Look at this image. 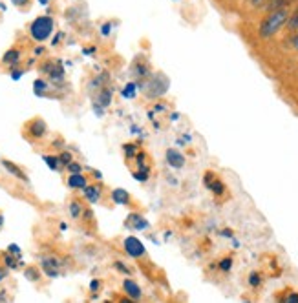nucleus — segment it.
I'll return each instance as SVG.
<instances>
[{
    "label": "nucleus",
    "instance_id": "obj_1",
    "mask_svg": "<svg viewBox=\"0 0 298 303\" xmlns=\"http://www.w3.org/2000/svg\"><path fill=\"white\" fill-rule=\"evenodd\" d=\"M287 18H289V13H287V9H276V11H271L260 24V29H258L260 37L262 38L273 37L278 29L282 28V26H286Z\"/></svg>",
    "mask_w": 298,
    "mask_h": 303
},
{
    "label": "nucleus",
    "instance_id": "obj_2",
    "mask_svg": "<svg viewBox=\"0 0 298 303\" xmlns=\"http://www.w3.org/2000/svg\"><path fill=\"white\" fill-rule=\"evenodd\" d=\"M53 31V18L50 17H38L31 22L30 26V35L33 41L37 42H44Z\"/></svg>",
    "mask_w": 298,
    "mask_h": 303
},
{
    "label": "nucleus",
    "instance_id": "obj_3",
    "mask_svg": "<svg viewBox=\"0 0 298 303\" xmlns=\"http://www.w3.org/2000/svg\"><path fill=\"white\" fill-rule=\"evenodd\" d=\"M125 250H126V254H128V256H132V257H141V256H145V254H147L143 243H141V241H139L137 237H134V236L126 237V239H125Z\"/></svg>",
    "mask_w": 298,
    "mask_h": 303
},
{
    "label": "nucleus",
    "instance_id": "obj_4",
    "mask_svg": "<svg viewBox=\"0 0 298 303\" xmlns=\"http://www.w3.org/2000/svg\"><path fill=\"white\" fill-rule=\"evenodd\" d=\"M168 88V80L165 79L163 75H160L157 79L150 80V86H148V97H160L167 92Z\"/></svg>",
    "mask_w": 298,
    "mask_h": 303
},
{
    "label": "nucleus",
    "instance_id": "obj_5",
    "mask_svg": "<svg viewBox=\"0 0 298 303\" xmlns=\"http://www.w3.org/2000/svg\"><path fill=\"white\" fill-rule=\"evenodd\" d=\"M203 181H205V185L210 188V190L214 192L216 195L223 194V185H222V181H220V179L216 177L214 174H210V172H207L205 177H203Z\"/></svg>",
    "mask_w": 298,
    "mask_h": 303
},
{
    "label": "nucleus",
    "instance_id": "obj_6",
    "mask_svg": "<svg viewBox=\"0 0 298 303\" xmlns=\"http://www.w3.org/2000/svg\"><path fill=\"white\" fill-rule=\"evenodd\" d=\"M123 289H125V292L128 294V298H132L134 301L141 298V289H139L137 283L132 281V279H125V281H123Z\"/></svg>",
    "mask_w": 298,
    "mask_h": 303
},
{
    "label": "nucleus",
    "instance_id": "obj_7",
    "mask_svg": "<svg viewBox=\"0 0 298 303\" xmlns=\"http://www.w3.org/2000/svg\"><path fill=\"white\" fill-rule=\"evenodd\" d=\"M30 133L33 135L35 139H41L44 137V133H46V123L42 119H35L30 123Z\"/></svg>",
    "mask_w": 298,
    "mask_h": 303
},
{
    "label": "nucleus",
    "instance_id": "obj_8",
    "mask_svg": "<svg viewBox=\"0 0 298 303\" xmlns=\"http://www.w3.org/2000/svg\"><path fill=\"white\" fill-rule=\"evenodd\" d=\"M2 165H4V168L9 172V174H13L15 177L21 179V181H24V183H28V181H30V179H28V175H26L24 172H22L21 168L15 165V163H11V161H8V159H4V161H2Z\"/></svg>",
    "mask_w": 298,
    "mask_h": 303
},
{
    "label": "nucleus",
    "instance_id": "obj_9",
    "mask_svg": "<svg viewBox=\"0 0 298 303\" xmlns=\"http://www.w3.org/2000/svg\"><path fill=\"white\" fill-rule=\"evenodd\" d=\"M167 161L170 166L174 168H181V166L185 165V157L177 152V150H167Z\"/></svg>",
    "mask_w": 298,
    "mask_h": 303
},
{
    "label": "nucleus",
    "instance_id": "obj_10",
    "mask_svg": "<svg viewBox=\"0 0 298 303\" xmlns=\"http://www.w3.org/2000/svg\"><path fill=\"white\" fill-rule=\"evenodd\" d=\"M44 71H48L51 79H55V80H61L64 77L63 66L57 64V63H48V66H44Z\"/></svg>",
    "mask_w": 298,
    "mask_h": 303
},
{
    "label": "nucleus",
    "instance_id": "obj_11",
    "mask_svg": "<svg viewBox=\"0 0 298 303\" xmlns=\"http://www.w3.org/2000/svg\"><path fill=\"white\" fill-rule=\"evenodd\" d=\"M296 0H269L267 2V9L269 13L276 11V9H286L287 6H293Z\"/></svg>",
    "mask_w": 298,
    "mask_h": 303
},
{
    "label": "nucleus",
    "instance_id": "obj_12",
    "mask_svg": "<svg viewBox=\"0 0 298 303\" xmlns=\"http://www.w3.org/2000/svg\"><path fill=\"white\" fill-rule=\"evenodd\" d=\"M84 197L90 201V203H95L101 197V188L99 187H84Z\"/></svg>",
    "mask_w": 298,
    "mask_h": 303
},
{
    "label": "nucleus",
    "instance_id": "obj_13",
    "mask_svg": "<svg viewBox=\"0 0 298 303\" xmlns=\"http://www.w3.org/2000/svg\"><path fill=\"white\" fill-rule=\"evenodd\" d=\"M68 185L72 188H84L86 187V177L83 174H72L68 177Z\"/></svg>",
    "mask_w": 298,
    "mask_h": 303
},
{
    "label": "nucleus",
    "instance_id": "obj_14",
    "mask_svg": "<svg viewBox=\"0 0 298 303\" xmlns=\"http://www.w3.org/2000/svg\"><path fill=\"white\" fill-rule=\"evenodd\" d=\"M4 64H17L18 60H21V51L18 50H9L8 53L4 55Z\"/></svg>",
    "mask_w": 298,
    "mask_h": 303
},
{
    "label": "nucleus",
    "instance_id": "obj_15",
    "mask_svg": "<svg viewBox=\"0 0 298 303\" xmlns=\"http://www.w3.org/2000/svg\"><path fill=\"white\" fill-rule=\"evenodd\" d=\"M113 201L115 203H119V205H126L128 203V192H125V190H113Z\"/></svg>",
    "mask_w": 298,
    "mask_h": 303
},
{
    "label": "nucleus",
    "instance_id": "obj_16",
    "mask_svg": "<svg viewBox=\"0 0 298 303\" xmlns=\"http://www.w3.org/2000/svg\"><path fill=\"white\" fill-rule=\"evenodd\" d=\"M55 269H59V263L55 261V259H51V257H50V259H44V270H46L48 274H50V276L57 274V270H55Z\"/></svg>",
    "mask_w": 298,
    "mask_h": 303
},
{
    "label": "nucleus",
    "instance_id": "obj_17",
    "mask_svg": "<svg viewBox=\"0 0 298 303\" xmlns=\"http://www.w3.org/2000/svg\"><path fill=\"white\" fill-rule=\"evenodd\" d=\"M287 28L291 29V31H298V8L294 9L293 15H289V18H287Z\"/></svg>",
    "mask_w": 298,
    "mask_h": 303
},
{
    "label": "nucleus",
    "instance_id": "obj_18",
    "mask_svg": "<svg viewBox=\"0 0 298 303\" xmlns=\"http://www.w3.org/2000/svg\"><path fill=\"white\" fill-rule=\"evenodd\" d=\"M44 161H46L48 165H50L51 170H59V168H61L59 157H51V155H46V157H44Z\"/></svg>",
    "mask_w": 298,
    "mask_h": 303
},
{
    "label": "nucleus",
    "instance_id": "obj_19",
    "mask_svg": "<svg viewBox=\"0 0 298 303\" xmlns=\"http://www.w3.org/2000/svg\"><path fill=\"white\" fill-rule=\"evenodd\" d=\"M110 99H112V93H110L108 90H103L101 95H99V100H101L103 106H108V104H110Z\"/></svg>",
    "mask_w": 298,
    "mask_h": 303
},
{
    "label": "nucleus",
    "instance_id": "obj_20",
    "mask_svg": "<svg viewBox=\"0 0 298 303\" xmlns=\"http://www.w3.org/2000/svg\"><path fill=\"white\" fill-rule=\"evenodd\" d=\"M59 163L63 166H68L70 163H72V154H70V152H64V154H61L59 155Z\"/></svg>",
    "mask_w": 298,
    "mask_h": 303
},
{
    "label": "nucleus",
    "instance_id": "obj_21",
    "mask_svg": "<svg viewBox=\"0 0 298 303\" xmlns=\"http://www.w3.org/2000/svg\"><path fill=\"white\" fill-rule=\"evenodd\" d=\"M70 210H72V216L73 217H79L81 216V210H83V207H81L77 201H72V205H70Z\"/></svg>",
    "mask_w": 298,
    "mask_h": 303
},
{
    "label": "nucleus",
    "instance_id": "obj_22",
    "mask_svg": "<svg viewBox=\"0 0 298 303\" xmlns=\"http://www.w3.org/2000/svg\"><path fill=\"white\" fill-rule=\"evenodd\" d=\"M68 170L72 172V174H83V166L79 165V163H70V165H68Z\"/></svg>",
    "mask_w": 298,
    "mask_h": 303
},
{
    "label": "nucleus",
    "instance_id": "obj_23",
    "mask_svg": "<svg viewBox=\"0 0 298 303\" xmlns=\"http://www.w3.org/2000/svg\"><path fill=\"white\" fill-rule=\"evenodd\" d=\"M231 265H232V259H231V257H225V259H222V261H220V269L225 270V272H227L229 269H231Z\"/></svg>",
    "mask_w": 298,
    "mask_h": 303
},
{
    "label": "nucleus",
    "instance_id": "obj_24",
    "mask_svg": "<svg viewBox=\"0 0 298 303\" xmlns=\"http://www.w3.org/2000/svg\"><path fill=\"white\" fill-rule=\"evenodd\" d=\"M135 150H137V148H135L134 145H125V155H126V157H134Z\"/></svg>",
    "mask_w": 298,
    "mask_h": 303
},
{
    "label": "nucleus",
    "instance_id": "obj_25",
    "mask_svg": "<svg viewBox=\"0 0 298 303\" xmlns=\"http://www.w3.org/2000/svg\"><path fill=\"white\" fill-rule=\"evenodd\" d=\"M249 281H251L252 287H258V285H260V276H258L256 272H252L251 278H249Z\"/></svg>",
    "mask_w": 298,
    "mask_h": 303
},
{
    "label": "nucleus",
    "instance_id": "obj_26",
    "mask_svg": "<svg viewBox=\"0 0 298 303\" xmlns=\"http://www.w3.org/2000/svg\"><path fill=\"white\" fill-rule=\"evenodd\" d=\"M134 90H135L134 84H128V86L125 88V92H123V95H125V97H132V95H134V93H132Z\"/></svg>",
    "mask_w": 298,
    "mask_h": 303
},
{
    "label": "nucleus",
    "instance_id": "obj_27",
    "mask_svg": "<svg viewBox=\"0 0 298 303\" xmlns=\"http://www.w3.org/2000/svg\"><path fill=\"white\" fill-rule=\"evenodd\" d=\"M113 267H117V270L119 272H123V274H128V267H125L121 261H115L113 263Z\"/></svg>",
    "mask_w": 298,
    "mask_h": 303
},
{
    "label": "nucleus",
    "instance_id": "obj_28",
    "mask_svg": "<svg viewBox=\"0 0 298 303\" xmlns=\"http://www.w3.org/2000/svg\"><path fill=\"white\" fill-rule=\"evenodd\" d=\"M252 6L262 8V6H267V0H252Z\"/></svg>",
    "mask_w": 298,
    "mask_h": 303
},
{
    "label": "nucleus",
    "instance_id": "obj_29",
    "mask_svg": "<svg viewBox=\"0 0 298 303\" xmlns=\"http://www.w3.org/2000/svg\"><path fill=\"white\" fill-rule=\"evenodd\" d=\"M26 276H28L30 279H38V274L35 272V270H28V272H26Z\"/></svg>",
    "mask_w": 298,
    "mask_h": 303
},
{
    "label": "nucleus",
    "instance_id": "obj_30",
    "mask_svg": "<svg viewBox=\"0 0 298 303\" xmlns=\"http://www.w3.org/2000/svg\"><path fill=\"white\" fill-rule=\"evenodd\" d=\"M90 287H92V291H99V287H101V281H99V279H93L92 285H90Z\"/></svg>",
    "mask_w": 298,
    "mask_h": 303
},
{
    "label": "nucleus",
    "instance_id": "obj_31",
    "mask_svg": "<svg viewBox=\"0 0 298 303\" xmlns=\"http://www.w3.org/2000/svg\"><path fill=\"white\" fill-rule=\"evenodd\" d=\"M287 303H298V294H291L287 298Z\"/></svg>",
    "mask_w": 298,
    "mask_h": 303
},
{
    "label": "nucleus",
    "instance_id": "obj_32",
    "mask_svg": "<svg viewBox=\"0 0 298 303\" xmlns=\"http://www.w3.org/2000/svg\"><path fill=\"white\" fill-rule=\"evenodd\" d=\"M13 4L15 6H26L28 4V0H13Z\"/></svg>",
    "mask_w": 298,
    "mask_h": 303
},
{
    "label": "nucleus",
    "instance_id": "obj_33",
    "mask_svg": "<svg viewBox=\"0 0 298 303\" xmlns=\"http://www.w3.org/2000/svg\"><path fill=\"white\" fill-rule=\"evenodd\" d=\"M293 46H294V50H298V31H296V35L293 37Z\"/></svg>",
    "mask_w": 298,
    "mask_h": 303
},
{
    "label": "nucleus",
    "instance_id": "obj_34",
    "mask_svg": "<svg viewBox=\"0 0 298 303\" xmlns=\"http://www.w3.org/2000/svg\"><path fill=\"white\" fill-rule=\"evenodd\" d=\"M119 303H134V299H132V298H123Z\"/></svg>",
    "mask_w": 298,
    "mask_h": 303
},
{
    "label": "nucleus",
    "instance_id": "obj_35",
    "mask_svg": "<svg viewBox=\"0 0 298 303\" xmlns=\"http://www.w3.org/2000/svg\"><path fill=\"white\" fill-rule=\"evenodd\" d=\"M41 2H42V4H46V2H50V0H41Z\"/></svg>",
    "mask_w": 298,
    "mask_h": 303
},
{
    "label": "nucleus",
    "instance_id": "obj_36",
    "mask_svg": "<svg viewBox=\"0 0 298 303\" xmlns=\"http://www.w3.org/2000/svg\"><path fill=\"white\" fill-rule=\"evenodd\" d=\"M0 225H2V217H0Z\"/></svg>",
    "mask_w": 298,
    "mask_h": 303
},
{
    "label": "nucleus",
    "instance_id": "obj_37",
    "mask_svg": "<svg viewBox=\"0 0 298 303\" xmlns=\"http://www.w3.org/2000/svg\"><path fill=\"white\" fill-rule=\"evenodd\" d=\"M106 303H110V301H106Z\"/></svg>",
    "mask_w": 298,
    "mask_h": 303
}]
</instances>
